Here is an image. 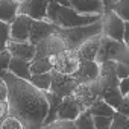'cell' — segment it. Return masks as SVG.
<instances>
[{
	"label": "cell",
	"mask_w": 129,
	"mask_h": 129,
	"mask_svg": "<svg viewBox=\"0 0 129 129\" xmlns=\"http://www.w3.org/2000/svg\"><path fill=\"white\" fill-rule=\"evenodd\" d=\"M75 124H76L79 129H96V127H94V118H93V114L90 112V109L82 111V112L76 117Z\"/></svg>",
	"instance_id": "cell-26"
},
{
	"label": "cell",
	"mask_w": 129,
	"mask_h": 129,
	"mask_svg": "<svg viewBox=\"0 0 129 129\" xmlns=\"http://www.w3.org/2000/svg\"><path fill=\"white\" fill-rule=\"evenodd\" d=\"M100 99H103L108 105H111L115 111H117V108L121 105V102H123V96H121V93L118 91V88H115V90H111V91H106V93H103L102 96H100Z\"/></svg>",
	"instance_id": "cell-27"
},
{
	"label": "cell",
	"mask_w": 129,
	"mask_h": 129,
	"mask_svg": "<svg viewBox=\"0 0 129 129\" xmlns=\"http://www.w3.org/2000/svg\"><path fill=\"white\" fill-rule=\"evenodd\" d=\"M0 100H3V102L8 100V88H6V84L3 82V79H0Z\"/></svg>",
	"instance_id": "cell-37"
},
{
	"label": "cell",
	"mask_w": 129,
	"mask_h": 129,
	"mask_svg": "<svg viewBox=\"0 0 129 129\" xmlns=\"http://www.w3.org/2000/svg\"><path fill=\"white\" fill-rule=\"evenodd\" d=\"M70 8L82 15H103V0H70Z\"/></svg>",
	"instance_id": "cell-14"
},
{
	"label": "cell",
	"mask_w": 129,
	"mask_h": 129,
	"mask_svg": "<svg viewBox=\"0 0 129 129\" xmlns=\"http://www.w3.org/2000/svg\"><path fill=\"white\" fill-rule=\"evenodd\" d=\"M99 73H100V64H97L96 61H81V66L78 72L73 75V78L78 81V84L94 82L97 81Z\"/></svg>",
	"instance_id": "cell-16"
},
{
	"label": "cell",
	"mask_w": 129,
	"mask_h": 129,
	"mask_svg": "<svg viewBox=\"0 0 129 129\" xmlns=\"http://www.w3.org/2000/svg\"><path fill=\"white\" fill-rule=\"evenodd\" d=\"M52 0H27L18 8V14L29 15L32 20H47V8Z\"/></svg>",
	"instance_id": "cell-12"
},
{
	"label": "cell",
	"mask_w": 129,
	"mask_h": 129,
	"mask_svg": "<svg viewBox=\"0 0 129 129\" xmlns=\"http://www.w3.org/2000/svg\"><path fill=\"white\" fill-rule=\"evenodd\" d=\"M115 2H118V0H103V3H105V9H106L108 6H111L112 3H115Z\"/></svg>",
	"instance_id": "cell-41"
},
{
	"label": "cell",
	"mask_w": 129,
	"mask_h": 129,
	"mask_svg": "<svg viewBox=\"0 0 129 129\" xmlns=\"http://www.w3.org/2000/svg\"><path fill=\"white\" fill-rule=\"evenodd\" d=\"M90 112L93 114V117H112L115 114V109L111 105H108L103 99L99 97L90 108Z\"/></svg>",
	"instance_id": "cell-22"
},
{
	"label": "cell",
	"mask_w": 129,
	"mask_h": 129,
	"mask_svg": "<svg viewBox=\"0 0 129 129\" xmlns=\"http://www.w3.org/2000/svg\"><path fill=\"white\" fill-rule=\"evenodd\" d=\"M0 129H26V127L17 117L6 114L0 121Z\"/></svg>",
	"instance_id": "cell-28"
},
{
	"label": "cell",
	"mask_w": 129,
	"mask_h": 129,
	"mask_svg": "<svg viewBox=\"0 0 129 129\" xmlns=\"http://www.w3.org/2000/svg\"><path fill=\"white\" fill-rule=\"evenodd\" d=\"M11 40V24L0 20V52L5 50Z\"/></svg>",
	"instance_id": "cell-29"
},
{
	"label": "cell",
	"mask_w": 129,
	"mask_h": 129,
	"mask_svg": "<svg viewBox=\"0 0 129 129\" xmlns=\"http://www.w3.org/2000/svg\"><path fill=\"white\" fill-rule=\"evenodd\" d=\"M124 21L111 9H105L102 15V35L123 43Z\"/></svg>",
	"instance_id": "cell-5"
},
{
	"label": "cell",
	"mask_w": 129,
	"mask_h": 129,
	"mask_svg": "<svg viewBox=\"0 0 129 129\" xmlns=\"http://www.w3.org/2000/svg\"><path fill=\"white\" fill-rule=\"evenodd\" d=\"M118 91L121 93L123 97H126V96L129 94V78L120 81V84H118Z\"/></svg>",
	"instance_id": "cell-35"
},
{
	"label": "cell",
	"mask_w": 129,
	"mask_h": 129,
	"mask_svg": "<svg viewBox=\"0 0 129 129\" xmlns=\"http://www.w3.org/2000/svg\"><path fill=\"white\" fill-rule=\"evenodd\" d=\"M8 114V103L0 100V121H2V118Z\"/></svg>",
	"instance_id": "cell-39"
},
{
	"label": "cell",
	"mask_w": 129,
	"mask_h": 129,
	"mask_svg": "<svg viewBox=\"0 0 129 129\" xmlns=\"http://www.w3.org/2000/svg\"><path fill=\"white\" fill-rule=\"evenodd\" d=\"M126 97H127V99H129V94H127V96H126Z\"/></svg>",
	"instance_id": "cell-43"
},
{
	"label": "cell",
	"mask_w": 129,
	"mask_h": 129,
	"mask_svg": "<svg viewBox=\"0 0 129 129\" xmlns=\"http://www.w3.org/2000/svg\"><path fill=\"white\" fill-rule=\"evenodd\" d=\"M43 129H79L75 121H69V120H56L47 126H44Z\"/></svg>",
	"instance_id": "cell-31"
},
{
	"label": "cell",
	"mask_w": 129,
	"mask_h": 129,
	"mask_svg": "<svg viewBox=\"0 0 129 129\" xmlns=\"http://www.w3.org/2000/svg\"><path fill=\"white\" fill-rule=\"evenodd\" d=\"M18 15V6L12 0H0V20L5 23H12Z\"/></svg>",
	"instance_id": "cell-21"
},
{
	"label": "cell",
	"mask_w": 129,
	"mask_h": 129,
	"mask_svg": "<svg viewBox=\"0 0 129 129\" xmlns=\"http://www.w3.org/2000/svg\"><path fill=\"white\" fill-rule=\"evenodd\" d=\"M58 27L50 23L49 20H32L30 24V34H29V43L37 46L41 40H44L46 37L56 34Z\"/></svg>",
	"instance_id": "cell-11"
},
{
	"label": "cell",
	"mask_w": 129,
	"mask_h": 129,
	"mask_svg": "<svg viewBox=\"0 0 129 129\" xmlns=\"http://www.w3.org/2000/svg\"><path fill=\"white\" fill-rule=\"evenodd\" d=\"M96 82L99 85L100 96L106 91L118 88L120 79L117 78V72H115V61H105L100 64V73H99V78Z\"/></svg>",
	"instance_id": "cell-7"
},
{
	"label": "cell",
	"mask_w": 129,
	"mask_h": 129,
	"mask_svg": "<svg viewBox=\"0 0 129 129\" xmlns=\"http://www.w3.org/2000/svg\"><path fill=\"white\" fill-rule=\"evenodd\" d=\"M100 40H102V35H97V37L87 40L84 44H81L78 47L76 52H78L81 61H96V56H97V52L100 47Z\"/></svg>",
	"instance_id": "cell-18"
},
{
	"label": "cell",
	"mask_w": 129,
	"mask_h": 129,
	"mask_svg": "<svg viewBox=\"0 0 129 129\" xmlns=\"http://www.w3.org/2000/svg\"><path fill=\"white\" fill-rule=\"evenodd\" d=\"M55 2L62 5V6H70V0H55Z\"/></svg>",
	"instance_id": "cell-40"
},
{
	"label": "cell",
	"mask_w": 129,
	"mask_h": 129,
	"mask_svg": "<svg viewBox=\"0 0 129 129\" xmlns=\"http://www.w3.org/2000/svg\"><path fill=\"white\" fill-rule=\"evenodd\" d=\"M111 129H129V118L115 111V114L112 115Z\"/></svg>",
	"instance_id": "cell-30"
},
{
	"label": "cell",
	"mask_w": 129,
	"mask_h": 129,
	"mask_svg": "<svg viewBox=\"0 0 129 129\" xmlns=\"http://www.w3.org/2000/svg\"><path fill=\"white\" fill-rule=\"evenodd\" d=\"M46 97H47V102H49V112H47V117L44 120V126H47V124H50V123L58 120V111H59L61 102L64 99V97L52 93V91H46Z\"/></svg>",
	"instance_id": "cell-20"
},
{
	"label": "cell",
	"mask_w": 129,
	"mask_h": 129,
	"mask_svg": "<svg viewBox=\"0 0 129 129\" xmlns=\"http://www.w3.org/2000/svg\"><path fill=\"white\" fill-rule=\"evenodd\" d=\"M75 100L82 106V109H90L93 106V103L99 99L100 96V90L97 82H84V84H78V87L75 88L73 94Z\"/></svg>",
	"instance_id": "cell-6"
},
{
	"label": "cell",
	"mask_w": 129,
	"mask_h": 129,
	"mask_svg": "<svg viewBox=\"0 0 129 129\" xmlns=\"http://www.w3.org/2000/svg\"><path fill=\"white\" fill-rule=\"evenodd\" d=\"M50 59H52L53 72L61 73V75L73 76L78 72L79 66H81V58H79L78 52L76 50H70V49L62 50L61 53L52 56Z\"/></svg>",
	"instance_id": "cell-4"
},
{
	"label": "cell",
	"mask_w": 129,
	"mask_h": 129,
	"mask_svg": "<svg viewBox=\"0 0 129 129\" xmlns=\"http://www.w3.org/2000/svg\"><path fill=\"white\" fill-rule=\"evenodd\" d=\"M106 9H111L112 12H115L123 21H129V0H118L111 6H108Z\"/></svg>",
	"instance_id": "cell-25"
},
{
	"label": "cell",
	"mask_w": 129,
	"mask_h": 129,
	"mask_svg": "<svg viewBox=\"0 0 129 129\" xmlns=\"http://www.w3.org/2000/svg\"><path fill=\"white\" fill-rule=\"evenodd\" d=\"M66 43L64 40L58 35V34H52L49 37H46L44 40H41L37 44V53L35 58H52L58 53H61L62 50H66ZM34 58V59H35Z\"/></svg>",
	"instance_id": "cell-8"
},
{
	"label": "cell",
	"mask_w": 129,
	"mask_h": 129,
	"mask_svg": "<svg viewBox=\"0 0 129 129\" xmlns=\"http://www.w3.org/2000/svg\"><path fill=\"white\" fill-rule=\"evenodd\" d=\"M6 49L11 53V56L24 59L27 62H32L34 58H35V53H37V46L30 44L29 41H23L21 43V41H11L9 40Z\"/></svg>",
	"instance_id": "cell-15"
},
{
	"label": "cell",
	"mask_w": 129,
	"mask_h": 129,
	"mask_svg": "<svg viewBox=\"0 0 129 129\" xmlns=\"http://www.w3.org/2000/svg\"><path fill=\"white\" fill-rule=\"evenodd\" d=\"M124 46H126L124 43H120V41H115L112 38H108V37L102 35L100 47H99V52H97V56H96V62L102 64L105 61H117V58L123 52Z\"/></svg>",
	"instance_id": "cell-9"
},
{
	"label": "cell",
	"mask_w": 129,
	"mask_h": 129,
	"mask_svg": "<svg viewBox=\"0 0 129 129\" xmlns=\"http://www.w3.org/2000/svg\"><path fill=\"white\" fill-rule=\"evenodd\" d=\"M8 72L20 79H24V81H30V62L24 61V59H20V58H11V62H9V67H8Z\"/></svg>",
	"instance_id": "cell-19"
},
{
	"label": "cell",
	"mask_w": 129,
	"mask_h": 129,
	"mask_svg": "<svg viewBox=\"0 0 129 129\" xmlns=\"http://www.w3.org/2000/svg\"><path fill=\"white\" fill-rule=\"evenodd\" d=\"M78 87V81L73 76L69 75H61L52 70V85H50V91L61 96V97H67L72 96L75 88Z\"/></svg>",
	"instance_id": "cell-10"
},
{
	"label": "cell",
	"mask_w": 129,
	"mask_h": 129,
	"mask_svg": "<svg viewBox=\"0 0 129 129\" xmlns=\"http://www.w3.org/2000/svg\"><path fill=\"white\" fill-rule=\"evenodd\" d=\"M96 129H111L112 117H93Z\"/></svg>",
	"instance_id": "cell-33"
},
{
	"label": "cell",
	"mask_w": 129,
	"mask_h": 129,
	"mask_svg": "<svg viewBox=\"0 0 129 129\" xmlns=\"http://www.w3.org/2000/svg\"><path fill=\"white\" fill-rule=\"evenodd\" d=\"M35 88L41 90V91H50V85H52V72L50 73H43V75H32L30 81H29Z\"/></svg>",
	"instance_id": "cell-24"
},
{
	"label": "cell",
	"mask_w": 129,
	"mask_h": 129,
	"mask_svg": "<svg viewBox=\"0 0 129 129\" xmlns=\"http://www.w3.org/2000/svg\"><path fill=\"white\" fill-rule=\"evenodd\" d=\"M11 53L8 52V49L0 52V78H2L6 72H8V67H9V62H11Z\"/></svg>",
	"instance_id": "cell-32"
},
{
	"label": "cell",
	"mask_w": 129,
	"mask_h": 129,
	"mask_svg": "<svg viewBox=\"0 0 129 129\" xmlns=\"http://www.w3.org/2000/svg\"><path fill=\"white\" fill-rule=\"evenodd\" d=\"M56 34L64 40L67 49L78 50V47L84 44L87 40L102 35V18L88 26H79V27H72V29H58Z\"/></svg>",
	"instance_id": "cell-3"
},
{
	"label": "cell",
	"mask_w": 129,
	"mask_h": 129,
	"mask_svg": "<svg viewBox=\"0 0 129 129\" xmlns=\"http://www.w3.org/2000/svg\"><path fill=\"white\" fill-rule=\"evenodd\" d=\"M32 18L24 14H18L11 23V41H29Z\"/></svg>",
	"instance_id": "cell-13"
},
{
	"label": "cell",
	"mask_w": 129,
	"mask_h": 129,
	"mask_svg": "<svg viewBox=\"0 0 129 129\" xmlns=\"http://www.w3.org/2000/svg\"><path fill=\"white\" fill-rule=\"evenodd\" d=\"M0 79H3L8 88V114L17 117L26 129H43L49 112L46 93L9 72Z\"/></svg>",
	"instance_id": "cell-1"
},
{
	"label": "cell",
	"mask_w": 129,
	"mask_h": 129,
	"mask_svg": "<svg viewBox=\"0 0 129 129\" xmlns=\"http://www.w3.org/2000/svg\"><path fill=\"white\" fill-rule=\"evenodd\" d=\"M123 43L129 47V21H124V32H123Z\"/></svg>",
	"instance_id": "cell-38"
},
{
	"label": "cell",
	"mask_w": 129,
	"mask_h": 129,
	"mask_svg": "<svg viewBox=\"0 0 129 129\" xmlns=\"http://www.w3.org/2000/svg\"><path fill=\"white\" fill-rule=\"evenodd\" d=\"M115 72H117V78L120 81L129 78V67L121 61H115Z\"/></svg>",
	"instance_id": "cell-34"
},
{
	"label": "cell",
	"mask_w": 129,
	"mask_h": 129,
	"mask_svg": "<svg viewBox=\"0 0 129 129\" xmlns=\"http://www.w3.org/2000/svg\"><path fill=\"white\" fill-rule=\"evenodd\" d=\"M117 112H120V114H123L124 117H127V118H129V99H127V97H124V99H123L121 105L117 108Z\"/></svg>",
	"instance_id": "cell-36"
},
{
	"label": "cell",
	"mask_w": 129,
	"mask_h": 129,
	"mask_svg": "<svg viewBox=\"0 0 129 129\" xmlns=\"http://www.w3.org/2000/svg\"><path fill=\"white\" fill-rule=\"evenodd\" d=\"M102 15H82L78 14L70 6H62L56 3L55 0L49 3L47 8V20L53 23L58 29H72L79 26H88L96 21H99Z\"/></svg>",
	"instance_id": "cell-2"
},
{
	"label": "cell",
	"mask_w": 129,
	"mask_h": 129,
	"mask_svg": "<svg viewBox=\"0 0 129 129\" xmlns=\"http://www.w3.org/2000/svg\"><path fill=\"white\" fill-rule=\"evenodd\" d=\"M53 70L52 59L50 58H35L30 62V73L32 75H43V73H50Z\"/></svg>",
	"instance_id": "cell-23"
},
{
	"label": "cell",
	"mask_w": 129,
	"mask_h": 129,
	"mask_svg": "<svg viewBox=\"0 0 129 129\" xmlns=\"http://www.w3.org/2000/svg\"><path fill=\"white\" fill-rule=\"evenodd\" d=\"M12 2H14V3H15V5L18 6V8H20L21 5H24V3L27 2V0H12Z\"/></svg>",
	"instance_id": "cell-42"
},
{
	"label": "cell",
	"mask_w": 129,
	"mask_h": 129,
	"mask_svg": "<svg viewBox=\"0 0 129 129\" xmlns=\"http://www.w3.org/2000/svg\"><path fill=\"white\" fill-rule=\"evenodd\" d=\"M82 106L75 100L73 96H67L64 97L58 111V120H69V121H75L76 117L82 112Z\"/></svg>",
	"instance_id": "cell-17"
}]
</instances>
